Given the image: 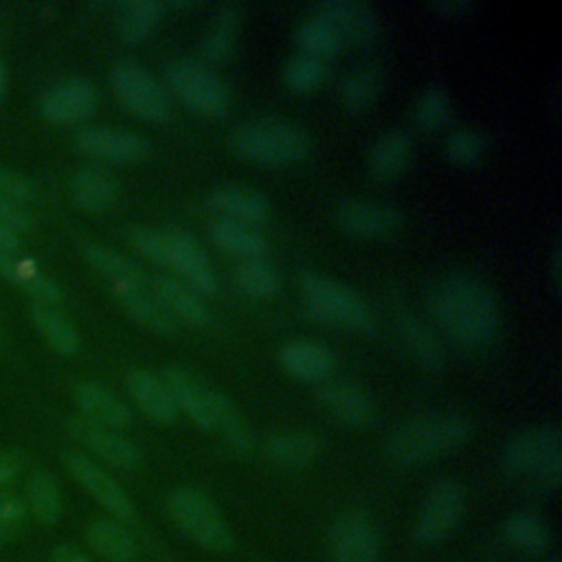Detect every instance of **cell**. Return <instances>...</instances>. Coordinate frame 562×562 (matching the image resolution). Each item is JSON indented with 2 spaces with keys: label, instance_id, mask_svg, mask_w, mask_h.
<instances>
[{
  "label": "cell",
  "instance_id": "obj_53",
  "mask_svg": "<svg viewBox=\"0 0 562 562\" xmlns=\"http://www.w3.org/2000/svg\"><path fill=\"white\" fill-rule=\"evenodd\" d=\"M18 244H20V237L13 235L11 231L2 228L0 226V248H7V250H18Z\"/></svg>",
  "mask_w": 562,
  "mask_h": 562
},
{
  "label": "cell",
  "instance_id": "obj_18",
  "mask_svg": "<svg viewBox=\"0 0 562 562\" xmlns=\"http://www.w3.org/2000/svg\"><path fill=\"white\" fill-rule=\"evenodd\" d=\"M314 15L327 20L342 44L371 46L380 35V15L373 4L360 0H327L314 7Z\"/></svg>",
  "mask_w": 562,
  "mask_h": 562
},
{
  "label": "cell",
  "instance_id": "obj_7",
  "mask_svg": "<svg viewBox=\"0 0 562 562\" xmlns=\"http://www.w3.org/2000/svg\"><path fill=\"white\" fill-rule=\"evenodd\" d=\"M165 509L171 522L200 549L224 553L233 547V531L217 505L200 490L182 485L167 494Z\"/></svg>",
  "mask_w": 562,
  "mask_h": 562
},
{
  "label": "cell",
  "instance_id": "obj_39",
  "mask_svg": "<svg viewBox=\"0 0 562 562\" xmlns=\"http://www.w3.org/2000/svg\"><path fill=\"white\" fill-rule=\"evenodd\" d=\"M233 283L244 296L263 301L279 294L281 274L266 257L244 259L233 270Z\"/></svg>",
  "mask_w": 562,
  "mask_h": 562
},
{
  "label": "cell",
  "instance_id": "obj_36",
  "mask_svg": "<svg viewBox=\"0 0 562 562\" xmlns=\"http://www.w3.org/2000/svg\"><path fill=\"white\" fill-rule=\"evenodd\" d=\"M83 255L88 263L110 283V288H127V285H147L149 279L132 259L112 250L103 244H86Z\"/></svg>",
  "mask_w": 562,
  "mask_h": 562
},
{
  "label": "cell",
  "instance_id": "obj_27",
  "mask_svg": "<svg viewBox=\"0 0 562 562\" xmlns=\"http://www.w3.org/2000/svg\"><path fill=\"white\" fill-rule=\"evenodd\" d=\"M395 331L406 353L426 371L441 373L446 369V349L437 331L411 312H400L395 316Z\"/></svg>",
  "mask_w": 562,
  "mask_h": 562
},
{
  "label": "cell",
  "instance_id": "obj_15",
  "mask_svg": "<svg viewBox=\"0 0 562 562\" xmlns=\"http://www.w3.org/2000/svg\"><path fill=\"white\" fill-rule=\"evenodd\" d=\"M99 97L92 81L72 77L48 88L40 99V116L50 125H79L97 110Z\"/></svg>",
  "mask_w": 562,
  "mask_h": 562
},
{
  "label": "cell",
  "instance_id": "obj_32",
  "mask_svg": "<svg viewBox=\"0 0 562 562\" xmlns=\"http://www.w3.org/2000/svg\"><path fill=\"white\" fill-rule=\"evenodd\" d=\"M384 86V72L378 64H358L338 81L340 105L351 114H362L378 101Z\"/></svg>",
  "mask_w": 562,
  "mask_h": 562
},
{
  "label": "cell",
  "instance_id": "obj_33",
  "mask_svg": "<svg viewBox=\"0 0 562 562\" xmlns=\"http://www.w3.org/2000/svg\"><path fill=\"white\" fill-rule=\"evenodd\" d=\"M165 2L158 0H127L116 7V35L127 46L143 44L165 15Z\"/></svg>",
  "mask_w": 562,
  "mask_h": 562
},
{
  "label": "cell",
  "instance_id": "obj_20",
  "mask_svg": "<svg viewBox=\"0 0 562 562\" xmlns=\"http://www.w3.org/2000/svg\"><path fill=\"white\" fill-rule=\"evenodd\" d=\"M277 362L283 373L296 382L323 384L334 375L336 356L334 351L312 338H294L279 347Z\"/></svg>",
  "mask_w": 562,
  "mask_h": 562
},
{
  "label": "cell",
  "instance_id": "obj_50",
  "mask_svg": "<svg viewBox=\"0 0 562 562\" xmlns=\"http://www.w3.org/2000/svg\"><path fill=\"white\" fill-rule=\"evenodd\" d=\"M24 468V454L20 450H0V490L11 485Z\"/></svg>",
  "mask_w": 562,
  "mask_h": 562
},
{
  "label": "cell",
  "instance_id": "obj_21",
  "mask_svg": "<svg viewBox=\"0 0 562 562\" xmlns=\"http://www.w3.org/2000/svg\"><path fill=\"white\" fill-rule=\"evenodd\" d=\"M178 413H184L189 422L200 430H213L211 419V389L204 386L189 369L180 364H167L160 373Z\"/></svg>",
  "mask_w": 562,
  "mask_h": 562
},
{
  "label": "cell",
  "instance_id": "obj_55",
  "mask_svg": "<svg viewBox=\"0 0 562 562\" xmlns=\"http://www.w3.org/2000/svg\"><path fill=\"white\" fill-rule=\"evenodd\" d=\"M7 86H9V75H7V66H4V61L0 59V101H2L4 92H7Z\"/></svg>",
  "mask_w": 562,
  "mask_h": 562
},
{
  "label": "cell",
  "instance_id": "obj_48",
  "mask_svg": "<svg viewBox=\"0 0 562 562\" xmlns=\"http://www.w3.org/2000/svg\"><path fill=\"white\" fill-rule=\"evenodd\" d=\"M37 268L31 263V261H24L15 255V250H7V248H0V277L15 285V288H22V283L35 272Z\"/></svg>",
  "mask_w": 562,
  "mask_h": 562
},
{
  "label": "cell",
  "instance_id": "obj_44",
  "mask_svg": "<svg viewBox=\"0 0 562 562\" xmlns=\"http://www.w3.org/2000/svg\"><path fill=\"white\" fill-rule=\"evenodd\" d=\"M490 149V138L485 132L474 127H461L448 134L443 143L446 160L457 167H474L483 160Z\"/></svg>",
  "mask_w": 562,
  "mask_h": 562
},
{
  "label": "cell",
  "instance_id": "obj_25",
  "mask_svg": "<svg viewBox=\"0 0 562 562\" xmlns=\"http://www.w3.org/2000/svg\"><path fill=\"white\" fill-rule=\"evenodd\" d=\"M125 391L134 406L158 426H173L178 408L162 382V378L149 369H132L125 375Z\"/></svg>",
  "mask_w": 562,
  "mask_h": 562
},
{
  "label": "cell",
  "instance_id": "obj_4",
  "mask_svg": "<svg viewBox=\"0 0 562 562\" xmlns=\"http://www.w3.org/2000/svg\"><path fill=\"white\" fill-rule=\"evenodd\" d=\"M299 292L307 314L325 325L342 327L356 334L375 331V314L369 303L347 283L316 270L299 274Z\"/></svg>",
  "mask_w": 562,
  "mask_h": 562
},
{
  "label": "cell",
  "instance_id": "obj_13",
  "mask_svg": "<svg viewBox=\"0 0 562 562\" xmlns=\"http://www.w3.org/2000/svg\"><path fill=\"white\" fill-rule=\"evenodd\" d=\"M336 226L353 239H386L395 235L402 226V215L393 204L364 200V198H345L334 209Z\"/></svg>",
  "mask_w": 562,
  "mask_h": 562
},
{
  "label": "cell",
  "instance_id": "obj_17",
  "mask_svg": "<svg viewBox=\"0 0 562 562\" xmlns=\"http://www.w3.org/2000/svg\"><path fill=\"white\" fill-rule=\"evenodd\" d=\"M68 432L99 461L114 470L132 472L140 465V450L119 430L97 426L83 417L68 419Z\"/></svg>",
  "mask_w": 562,
  "mask_h": 562
},
{
  "label": "cell",
  "instance_id": "obj_56",
  "mask_svg": "<svg viewBox=\"0 0 562 562\" xmlns=\"http://www.w3.org/2000/svg\"><path fill=\"white\" fill-rule=\"evenodd\" d=\"M165 7H171L176 11H187V9H195V2H182V0H176L171 4H165Z\"/></svg>",
  "mask_w": 562,
  "mask_h": 562
},
{
  "label": "cell",
  "instance_id": "obj_57",
  "mask_svg": "<svg viewBox=\"0 0 562 562\" xmlns=\"http://www.w3.org/2000/svg\"><path fill=\"white\" fill-rule=\"evenodd\" d=\"M551 562H558V560H551Z\"/></svg>",
  "mask_w": 562,
  "mask_h": 562
},
{
  "label": "cell",
  "instance_id": "obj_42",
  "mask_svg": "<svg viewBox=\"0 0 562 562\" xmlns=\"http://www.w3.org/2000/svg\"><path fill=\"white\" fill-rule=\"evenodd\" d=\"M327 61L316 59L305 53H294L285 59L281 68V79L285 88L294 94H312L327 81Z\"/></svg>",
  "mask_w": 562,
  "mask_h": 562
},
{
  "label": "cell",
  "instance_id": "obj_22",
  "mask_svg": "<svg viewBox=\"0 0 562 562\" xmlns=\"http://www.w3.org/2000/svg\"><path fill=\"white\" fill-rule=\"evenodd\" d=\"M72 400L81 413L79 417L97 426H105L121 432L130 428L134 422L130 406L116 393H112L99 382H92V380L77 382L72 389Z\"/></svg>",
  "mask_w": 562,
  "mask_h": 562
},
{
  "label": "cell",
  "instance_id": "obj_23",
  "mask_svg": "<svg viewBox=\"0 0 562 562\" xmlns=\"http://www.w3.org/2000/svg\"><path fill=\"white\" fill-rule=\"evenodd\" d=\"M241 20H244V11L239 4L235 2L222 4L211 18L209 29L198 44V59L211 68L231 61L237 53Z\"/></svg>",
  "mask_w": 562,
  "mask_h": 562
},
{
  "label": "cell",
  "instance_id": "obj_47",
  "mask_svg": "<svg viewBox=\"0 0 562 562\" xmlns=\"http://www.w3.org/2000/svg\"><path fill=\"white\" fill-rule=\"evenodd\" d=\"M35 193H37V189L29 176H24L15 169H9V167H0V195L2 198L26 204L35 198Z\"/></svg>",
  "mask_w": 562,
  "mask_h": 562
},
{
  "label": "cell",
  "instance_id": "obj_2",
  "mask_svg": "<svg viewBox=\"0 0 562 562\" xmlns=\"http://www.w3.org/2000/svg\"><path fill=\"white\" fill-rule=\"evenodd\" d=\"M472 424L459 413L432 411L402 422L386 439V457L400 468H417L461 448Z\"/></svg>",
  "mask_w": 562,
  "mask_h": 562
},
{
  "label": "cell",
  "instance_id": "obj_14",
  "mask_svg": "<svg viewBox=\"0 0 562 562\" xmlns=\"http://www.w3.org/2000/svg\"><path fill=\"white\" fill-rule=\"evenodd\" d=\"M162 231L167 239L165 268L173 270L176 279L195 290L200 296H213L217 292V279L195 237L180 226H167Z\"/></svg>",
  "mask_w": 562,
  "mask_h": 562
},
{
  "label": "cell",
  "instance_id": "obj_35",
  "mask_svg": "<svg viewBox=\"0 0 562 562\" xmlns=\"http://www.w3.org/2000/svg\"><path fill=\"white\" fill-rule=\"evenodd\" d=\"M209 237L222 252L233 255L239 261L266 257L268 252L266 237L255 226H248V224L215 217L209 226Z\"/></svg>",
  "mask_w": 562,
  "mask_h": 562
},
{
  "label": "cell",
  "instance_id": "obj_12",
  "mask_svg": "<svg viewBox=\"0 0 562 562\" xmlns=\"http://www.w3.org/2000/svg\"><path fill=\"white\" fill-rule=\"evenodd\" d=\"M327 544L331 562H380L378 529L360 509H347L331 520Z\"/></svg>",
  "mask_w": 562,
  "mask_h": 562
},
{
  "label": "cell",
  "instance_id": "obj_54",
  "mask_svg": "<svg viewBox=\"0 0 562 562\" xmlns=\"http://www.w3.org/2000/svg\"><path fill=\"white\" fill-rule=\"evenodd\" d=\"M560 263H562V255H560V246L555 244V248H553V257H551V277H553V283H555V288L560 285Z\"/></svg>",
  "mask_w": 562,
  "mask_h": 562
},
{
  "label": "cell",
  "instance_id": "obj_40",
  "mask_svg": "<svg viewBox=\"0 0 562 562\" xmlns=\"http://www.w3.org/2000/svg\"><path fill=\"white\" fill-rule=\"evenodd\" d=\"M24 503L29 512L44 525H55L61 518L64 501L55 476L48 470H33L26 481Z\"/></svg>",
  "mask_w": 562,
  "mask_h": 562
},
{
  "label": "cell",
  "instance_id": "obj_45",
  "mask_svg": "<svg viewBox=\"0 0 562 562\" xmlns=\"http://www.w3.org/2000/svg\"><path fill=\"white\" fill-rule=\"evenodd\" d=\"M29 518V507L22 496L2 492L0 494V544L11 542L20 536Z\"/></svg>",
  "mask_w": 562,
  "mask_h": 562
},
{
  "label": "cell",
  "instance_id": "obj_16",
  "mask_svg": "<svg viewBox=\"0 0 562 562\" xmlns=\"http://www.w3.org/2000/svg\"><path fill=\"white\" fill-rule=\"evenodd\" d=\"M321 406L342 426L360 430L369 428L378 417V404L373 395L351 380H325L316 393Z\"/></svg>",
  "mask_w": 562,
  "mask_h": 562
},
{
  "label": "cell",
  "instance_id": "obj_41",
  "mask_svg": "<svg viewBox=\"0 0 562 562\" xmlns=\"http://www.w3.org/2000/svg\"><path fill=\"white\" fill-rule=\"evenodd\" d=\"M294 42L299 48L296 53H305V55H312L323 61L336 57L342 48V40L336 33V29L327 20H323L314 13L299 24V29L294 33Z\"/></svg>",
  "mask_w": 562,
  "mask_h": 562
},
{
  "label": "cell",
  "instance_id": "obj_43",
  "mask_svg": "<svg viewBox=\"0 0 562 562\" xmlns=\"http://www.w3.org/2000/svg\"><path fill=\"white\" fill-rule=\"evenodd\" d=\"M452 119V103L443 88L428 86L419 92L413 105V123L417 130L426 134H435L443 130Z\"/></svg>",
  "mask_w": 562,
  "mask_h": 562
},
{
  "label": "cell",
  "instance_id": "obj_31",
  "mask_svg": "<svg viewBox=\"0 0 562 562\" xmlns=\"http://www.w3.org/2000/svg\"><path fill=\"white\" fill-rule=\"evenodd\" d=\"M86 542L108 562H134L138 555V544L127 529V522L112 516L90 520L86 527Z\"/></svg>",
  "mask_w": 562,
  "mask_h": 562
},
{
  "label": "cell",
  "instance_id": "obj_9",
  "mask_svg": "<svg viewBox=\"0 0 562 562\" xmlns=\"http://www.w3.org/2000/svg\"><path fill=\"white\" fill-rule=\"evenodd\" d=\"M465 512V490L457 479H437L424 494L413 536L419 544H439L454 533Z\"/></svg>",
  "mask_w": 562,
  "mask_h": 562
},
{
  "label": "cell",
  "instance_id": "obj_49",
  "mask_svg": "<svg viewBox=\"0 0 562 562\" xmlns=\"http://www.w3.org/2000/svg\"><path fill=\"white\" fill-rule=\"evenodd\" d=\"M0 226L18 237L20 233H26L31 228V215L26 206L0 195Z\"/></svg>",
  "mask_w": 562,
  "mask_h": 562
},
{
  "label": "cell",
  "instance_id": "obj_6",
  "mask_svg": "<svg viewBox=\"0 0 562 562\" xmlns=\"http://www.w3.org/2000/svg\"><path fill=\"white\" fill-rule=\"evenodd\" d=\"M165 86L200 116L222 119L233 105L228 83L198 57H173L162 66Z\"/></svg>",
  "mask_w": 562,
  "mask_h": 562
},
{
  "label": "cell",
  "instance_id": "obj_24",
  "mask_svg": "<svg viewBox=\"0 0 562 562\" xmlns=\"http://www.w3.org/2000/svg\"><path fill=\"white\" fill-rule=\"evenodd\" d=\"M149 288L176 323H184L191 327H206L213 323V314L204 296H200L195 290H191L176 277L158 274L149 281Z\"/></svg>",
  "mask_w": 562,
  "mask_h": 562
},
{
  "label": "cell",
  "instance_id": "obj_52",
  "mask_svg": "<svg viewBox=\"0 0 562 562\" xmlns=\"http://www.w3.org/2000/svg\"><path fill=\"white\" fill-rule=\"evenodd\" d=\"M50 562H92V560L72 544H59L53 549Z\"/></svg>",
  "mask_w": 562,
  "mask_h": 562
},
{
  "label": "cell",
  "instance_id": "obj_1",
  "mask_svg": "<svg viewBox=\"0 0 562 562\" xmlns=\"http://www.w3.org/2000/svg\"><path fill=\"white\" fill-rule=\"evenodd\" d=\"M430 314L446 338L465 349L490 347L501 334V305L492 288L468 272L439 279L428 294Z\"/></svg>",
  "mask_w": 562,
  "mask_h": 562
},
{
  "label": "cell",
  "instance_id": "obj_38",
  "mask_svg": "<svg viewBox=\"0 0 562 562\" xmlns=\"http://www.w3.org/2000/svg\"><path fill=\"white\" fill-rule=\"evenodd\" d=\"M29 316L40 336L61 356H75L81 347V338L77 327L66 318L64 312L50 305H33L29 307Z\"/></svg>",
  "mask_w": 562,
  "mask_h": 562
},
{
  "label": "cell",
  "instance_id": "obj_26",
  "mask_svg": "<svg viewBox=\"0 0 562 562\" xmlns=\"http://www.w3.org/2000/svg\"><path fill=\"white\" fill-rule=\"evenodd\" d=\"M72 204L90 215L105 213L119 198L116 178L101 165H83L72 171L68 182Z\"/></svg>",
  "mask_w": 562,
  "mask_h": 562
},
{
  "label": "cell",
  "instance_id": "obj_46",
  "mask_svg": "<svg viewBox=\"0 0 562 562\" xmlns=\"http://www.w3.org/2000/svg\"><path fill=\"white\" fill-rule=\"evenodd\" d=\"M130 244L134 250L156 266H167V239L165 231L156 226H134L130 231Z\"/></svg>",
  "mask_w": 562,
  "mask_h": 562
},
{
  "label": "cell",
  "instance_id": "obj_19",
  "mask_svg": "<svg viewBox=\"0 0 562 562\" xmlns=\"http://www.w3.org/2000/svg\"><path fill=\"white\" fill-rule=\"evenodd\" d=\"M206 206L220 220H231L248 226H259L268 222L272 213V204L263 191L239 182H228L211 189L206 195Z\"/></svg>",
  "mask_w": 562,
  "mask_h": 562
},
{
  "label": "cell",
  "instance_id": "obj_5",
  "mask_svg": "<svg viewBox=\"0 0 562 562\" xmlns=\"http://www.w3.org/2000/svg\"><path fill=\"white\" fill-rule=\"evenodd\" d=\"M503 470L555 490L562 479V432L555 424L531 426L514 435L503 450Z\"/></svg>",
  "mask_w": 562,
  "mask_h": 562
},
{
  "label": "cell",
  "instance_id": "obj_28",
  "mask_svg": "<svg viewBox=\"0 0 562 562\" xmlns=\"http://www.w3.org/2000/svg\"><path fill=\"white\" fill-rule=\"evenodd\" d=\"M411 158H413V140L408 132L400 127L386 130L373 140L369 149L367 173L373 182L389 184L406 171Z\"/></svg>",
  "mask_w": 562,
  "mask_h": 562
},
{
  "label": "cell",
  "instance_id": "obj_3",
  "mask_svg": "<svg viewBox=\"0 0 562 562\" xmlns=\"http://www.w3.org/2000/svg\"><path fill=\"white\" fill-rule=\"evenodd\" d=\"M228 149L246 162L261 167H288L312 151V136L294 121L261 116L241 121L226 136Z\"/></svg>",
  "mask_w": 562,
  "mask_h": 562
},
{
  "label": "cell",
  "instance_id": "obj_10",
  "mask_svg": "<svg viewBox=\"0 0 562 562\" xmlns=\"http://www.w3.org/2000/svg\"><path fill=\"white\" fill-rule=\"evenodd\" d=\"M61 461L70 479L112 518L123 522L134 518L132 498L121 487V483L112 474H108L94 459L83 452H64Z\"/></svg>",
  "mask_w": 562,
  "mask_h": 562
},
{
  "label": "cell",
  "instance_id": "obj_51",
  "mask_svg": "<svg viewBox=\"0 0 562 562\" xmlns=\"http://www.w3.org/2000/svg\"><path fill=\"white\" fill-rule=\"evenodd\" d=\"M430 9L441 18H461L468 11H472L474 4L468 0H441V2H435Z\"/></svg>",
  "mask_w": 562,
  "mask_h": 562
},
{
  "label": "cell",
  "instance_id": "obj_11",
  "mask_svg": "<svg viewBox=\"0 0 562 562\" xmlns=\"http://www.w3.org/2000/svg\"><path fill=\"white\" fill-rule=\"evenodd\" d=\"M75 149L97 165H136L149 156L151 145L143 134L92 125L75 134Z\"/></svg>",
  "mask_w": 562,
  "mask_h": 562
},
{
  "label": "cell",
  "instance_id": "obj_37",
  "mask_svg": "<svg viewBox=\"0 0 562 562\" xmlns=\"http://www.w3.org/2000/svg\"><path fill=\"white\" fill-rule=\"evenodd\" d=\"M503 538L509 547L522 551V553H544L551 544V527L549 522L529 509L514 512L503 522Z\"/></svg>",
  "mask_w": 562,
  "mask_h": 562
},
{
  "label": "cell",
  "instance_id": "obj_34",
  "mask_svg": "<svg viewBox=\"0 0 562 562\" xmlns=\"http://www.w3.org/2000/svg\"><path fill=\"white\" fill-rule=\"evenodd\" d=\"M211 419L231 452L246 454L252 448V432L244 413L220 389H211Z\"/></svg>",
  "mask_w": 562,
  "mask_h": 562
},
{
  "label": "cell",
  "instance_id": "obj_8",
  "mask_svg": "<svg viewBox=\"0 0 562 562\" xmlns=\"http://www.w3.org/2000/svg\"><path fill=\"white\" fill-rule=\"evenodd\" d=\"M110 88L116 101L145 123H165L171 116V101L165 86L138 61L123 59L114 64Z\"/></svg>",
  "mask_w": 562,
  "mask_h": 562
},
{
  "label": "cell",
  "instance_id": "obj_29",
  "mask_svg": "<svg viewBox=\"0 0 562 562\" xmlns=\"http://www.w3.org/2000/svg\"><path fill=\"white\" fill-rule=\"evenodd\" d=\"M321 437L310 430L274 432L263 443V457L279 470H303L321 457Z\"/></svg>",
  "mask_w": 562,
  "mask_h": 562
},
{
  "label": "cell",
  "instance_id": "obj_30",
  "mask_svg": "<svg viewBox=\"0 0 562 562\" xmlns=\"http://www.w3.org/2000/svg\"><path fill=\"white\" fill-rule=\"evenodd\" d=\"M121 307L127 312V316L145 327L147 331L156 336H176L178 323L165 312V307L154 296L149 283L147 285H127V288H114L112 290Z\"/></svg>",
  "mask_w": 562,
  "mask_h": 562
}]
</instances>
